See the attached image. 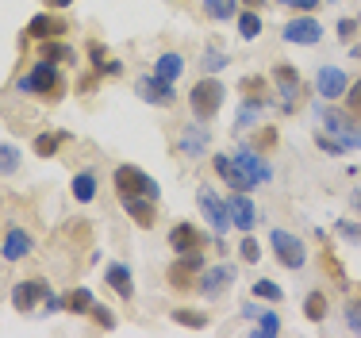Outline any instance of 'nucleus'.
I'll return each mask as SVG.
<instances>
[{
    "label": "nucleus",
    "mask_w": 361,
    "mask_h": 338,
    "mask_svg": "<svg viewBox=\"0 0 361 338\" xmlns=\"http://www.w3.org/2000/svg\"><path fill=\"white\" fill-rule=\"evenodd\" d=\"M16 89L27 92V97H39V100H62L66 81H62V73H58V66L42 58V62H35L20 81H16Z\"/></svg>",
    "instance_id": "obj_1"
},
{
    "label": "nucleus",
    "mask_w": 361,
    "mask_h": 338,
    "mask_svg": "<svg viewBox=\"0 0 361 338\" xmlns=\"http://www.w3.org/2000/svg\"><path fill=\"white\" fill-rule=\"evenodd\" d=\"M223 97H227L223 81H216V77H200V81L192 85V92H188V108H192V119H200V123H212V119H216V111L223 108Z\"/></svg>",
    "instance_id": "obj_2"
},
{
    "label": "nucleus",
    "mask_w": 361,
    "mask_h": 338,
    "mask_svg": "<svg viewBox=\"0 0 361 338\" xmlns=\"http://www.w3.org/2000/svg\"><path fill=\"white\" fill-rule=\"evenodd\" d=\"M319 119L326 127V135H334L346 150H361V131H357V116L354 111H334V108H319Z\"/></svg>",
    "instance_id": "obj_3"
},
{
    "label": "nucleus",
    "mask_w": 361,
    "mask_h": 338,
    "mask_svg": "<svg viewBox=\"0 0 361 338\" xmlns=\"http://www.w3.org/2000/svg\"><path fill=\"white\" fill-rule=\"evenodd\" d=\"M111 185H116L119 196H150V200H158V181L150 177V173H142L139 166H119L111 173Z\"/></svg>",
    "instance_id": "obj_4"
},
{
    "label": "nucleus",
    "mask_w": 361,
    "mask_h": 338,
    "mask_svg": "<svg viewBox=\"0 0 361 338\" xmlns=\"http://www.w3.org/2000/svg\"><path fill=\"white\" fill-rule=\"evenodd\" d=\"M204 270H208L204 250H196V254H177V262L169 265V284H173L177 292H188V289H196V281H200Z\"/></svg>",
    "instance_id": "obj_5"
},
{
    "label": "nucleus",
    "mask_w": 361,
    "mask_h": 338,
    "mask_svg": "<svg viewBox=\"0 0 361 338\" xmlns=\"http://www.w3.org/2000/svg\"><path fill=\"white\" fill-rule=\"evenodd\" d=\"M269 250H273V258H277L285 270H304V262H307L304 242L292 235V231H273V235H269Z\"/></svg>",
    "instance_id": "obj_6"
},
{
    "label": "nucleus",
    "mask_w": 361,
    "mask_h": 338,
    "mask_svg": "<svg viewBox=\"0 0 361 338\" xmlns=\"http://www.w3.org/2000/svg\"><path fill=\"white\" fill-rule=\"evenodd\" d=\"M273 85H277V92H281V111H296L300 97H304V85H300L296 66L277 62V66H273Z\"/></svg>",
    "instance_id": "obj_7"
},
{
    "label": "nucleus",
    "mask_w": 361,
    "mask_h": 338,
    "mask_svg": "<svg viewBox=\"0 0 361 338\" xmlns=\"http://www.w3.org/2000/svg\"><path fill=\"white\" fill-rule=\"evenodd\" d=\"M47 296H50V284L42 281V277H27V281H20L12 289V308L23 311V315H31L35 304H39V300H47Z\"/></svg>",
    "instance_id": "obj_8"
},
{
    "label": "nucleus",
    "mask_w": 361,
    "mask_h": 338,
    "mask_svg": "<svg viewBox=\"0 0 361 338\" xmlns=\"http://www.w3.org/2000/svg\"><path fill=\"white\" fill-rule=\"evenodd\" d=\"M139 97L146 100V104H154V108H169V104L177 100V89H173V81H161L158 73H146V77H139Z\"/></svg>",
    "instance_id": "obj_9"
},
{
    "label": "nucleus",
    "mask_w": 361,
    "mask_h": 338,
    "mask_svg": "<svg viewBox=\"0 0 361 338\" xmlns=\"http://www.w3.org/2000/svg\"><path fill=\"white\" fill-rule=\"evenodd\" d=\"M196 204H200L204 215H208L212 231H216V235H227V231H231V207L223 204L212 188H200V193H196Z\"/></svg>",
    "instance_id": "obj_10"
},
{
    "label": "nucleus",
    "mask_w": 361,
    "mask_h": 338,
    "mask_svg": "<svg viewBox=\"0 0 361 338\" xmlns=\"http://www.w3.org/2000/svg\"><path fill=\"white\" fill-rule=\"evenodd\" d=\"M169 250L173 254H196V250H208V235H204L196 223H177L169 231Z\"/></svg>",
    "instance_id": "obj_11"
},
{
    "label": "nucleus",
    "mask_w": 361,
    "mask_h": 338,
    "mask_svg": "<svg viewBox=\"0 0 361 338\" xmlns=\"http://www.w3.org/2000/svg\"><path fill=\"white\" fill-rule=\"evenodd\" d=\"M231 281H235V265H208L200 273V281H196V289H200L204 300H219Z\"/></svg>",
    "instance_id": "obj_12"
},
{
    "label": "nucleus",
    "mask_w": 361,
    "mask_h": 338,
    "mask_svg": "<svg viewBox=\"0 0 361 338\" xmlns=\"http://www.w3.org/2000/svg\"><path fill=\"white\" fill-rule=\"evenodd\" d=\"M231 158H235V166H238V169H243V173H246V177H250V181H254V188H257V185H265V181H269V177H273V169H269V162H265V158H262V154H257V150H254V146H238V150H235V154H231Z\"/></svg>",
    "instance_id": "obj_13"
},
{
    "label": "nucleus",
    "mask_w": 361,
    "mask_h": 338,
    "mask_svg": "<svg viewBox=\"0 0 361 338\" xmlns=\"http://www.w3.org/2000/svg\"><path fill=\"white\" fill-rule=\"evenodd\" d=\"M285 42H296V47H315V42L323 39V28H319V20H312V16H296L292 23H285Z\"/></svg>",
    "instance_id": "obj_14"
},
{
    "label": "nucleus",
    "mask_w": 361,
    "mask_h": 338,
    "mask_svg": "<svg viewBox=\"0 0 361 338\" xmlns=\"http://www.w3.org/2000/svg\"><path fill=\"white\" fill-rule=\"evenodd\" d=\"M350 89V77L342 73L338 66H323L319 73H315V92H319L323 100H342Z\"/></svg>",
    "instance_id": "obj_15"
},
{
    "label": "nucleus",
    "mask_w": 361,
    "mask_h": 338,
    "mask_svg": "<svg viewBox=\"0 0 361 338\" xmlns=\"http://www.w3.org/2000/svg\"><path fill=\"white\" fill-rule=\"evenodd\" d=\"M212 166H216V173H219L223 185L235 188V193H250V188H254V181L235 166V158H231V154H216V158H212Z\"/></svg>",
    "instance_id": "obj_16"
},
{
    "label": "nucleus",
    "mask_w": 361,
    "mask_h": 338,
    "mask_svg": "<svg viewBox=\"0 0 361 338\" xmlns=\"http://www.w3.org/2000/svg\"><path fill=\"white\" fill-rule=\"evenodd\" d=\"M227 207H231V223H235L243 235H250L254 223H257V207H254V200H250V193H231Z\"/></svg>",
    "instance_id": "obj_17"
},
{
    "label": "nucleus",
    "mask_w": 361,
    "mask_h": 338,
    "mask_svg": "<svg viewBox=\"0 0 361 338\" xmlns=\"http://www.w3.org/2000/svg\"><path fill=\"white\" fill-rule=\"evenodd\" d=\"M31 250H35V239H31V231L8 227L4 242H0V258H4V262H20V258L31 254Z\"/></svg>",
    "instance_id": "obj_18"
},
{
    "label": "nucleus",
    "mask_w": 361,
    "mask_h": 338,
    "mask_svg": "<svg viewBox=\"0 0 361 338\" xmlns=\"http://www.w3.org/2000/svg\"><path fill=\"white\" fill-rule=\"evenodd\" d=\"M119 200H123V212L131 215L135 227L150 231L154 223H158V212H154V200H150V196H119Z\"/></svg>",
    "instance_id": "obj_19"
},
{
    "label": "nucleus",
    "mask_w": 361,
    "mask_h": 338,
    "mask_svg": "<svg viewBox=\"0 0 361 338\" xmlns=\"http://www.w3.org/2000/svg\"><path fill=\"white\" fill-rule=\"evenodd\" d=\"M27 39H35V42H42V39H62L66 35V20H58V16H50V12H39L35 20L27 23Z\"/></svg>",
    "instance_id": "obj_20"
},
{
    "label": "nucleus",
    "mask_w": 361,
    "mask_h": 338,
    "mask_svg": "<svg viewBox=\"0 0 361 338\" xmlns=\"http://www.w3.org/2000/svg\"><path fill=\"white\" fill-rule=\"evenodd\" d=\"M104 281H108V289L116 292L119 300H131L135 296V277H131V270H127L123 262H111L104 270Z\"/></svg>",
    "instance_id": "obj_21"
},
{
    "label": "nucleus",
    "mask_w": 361,
    "mask_h": 338,
    "mask_svg": "<svg viewBox=\"0 0 361 338\" xmlns=\"http://www.w3.org/2000/svg\"><path fill=\"white\" fill-rule=\"evenodd\" d=\"M204 146H208V127L196 119L192 127H185V135H180V150L188 154V158H200L204 154Z\"/></svg>",
    "instance_id": "obj_22"
},
{
    "label": "nucleus",
    "mask_w": 361,
    "mask_h": 338,
    "mask_svg": "<svg viewBox=\"0 0 361 338\" xmlns=\"http://www.w3.org/2000/svg\"><path fill=\"white\" fill-rule=\"evenodd\" d=\"M154 73H158L161 81H177V77L185 73V58H180L177 50H166V54H158V62H154Z\"/></svg>",
    "instance_id": "obj_23"
},
{
    "label": "nucleus",
    "mask_w": 361,
    "mask_h": 338,
    "mask_svg": "<svg viewBox=\"0 0 361 338\" xmlns=\"http://www.w3.org/2000/svg\"><path fill=\"white\" fill-rule=\"evenodd\" d=\"M235 28H238V39H246V42H254L257 35H262V16H257V8H246V12H238L235 16Z\"/></svg>",
    "instance_id": "obj_24"
},
{
    "label": "nucleus",
    "mask_w": 361,
    "mask_h": 338,
    "mask_svg": "<svg viewBox=\"0 0 361 338\" xmlns=\"http://www.w3.org/2000/svg\"><path fill=\"white\" fill-rule=\"evenodd\" d=\"M39 50H42V58H47V62H66V66H70V62H77V54H73V47H66V42L62 39H42L39 42Z\"/></svg>",
    "instance_id": "obj_25"
},
{
    "label": "nucleus",
    "mask_w": 361,
    "mask_h": 338,
    "mask_svg": "<svg viewBox=\"0 0 361 338\" xmlns=\"http://www.w3.org/2000/svg\"><path fill=\"white\" fill-rule=\"evenodd\" d=\"M238 4H243V0H204V16L216 20V23H227L238 16Z\"/></svg>",
    "instance_id": "obj_26"
},
{
    "label": "nucleus",
    "mask_w": 361,
    "mask_h": 338,
    "mask_svg": "<svg viewBox=\"0 0 361 338\" xmlns=\"http://www.w3.org/2000/svg\"><path fill=\"white\" fill-rule=\"evenodd\" d=\"M70 188H73V200H77V204H89L92 196H97V173H92V169H81V173L73 177Z\"/></svg>",
    "instance_id": "obj_27"
},
{
    "label": "nucleus",
    "mask_w": 361,
    "mask_h": 338,
    "mask_svg": "<svg viewBox=\"0 0 361 338\" xmlns=\"http://www.w3.org/2000/svg\"><path fill=\"white\" fill-rule=\"evenodd\" d=\"M62 300H66V311H70V315H89V308L97 304L89 289H73V292H66Z\"/></svg>",
    "instance_id": "obj_28"
},
{
    "label": "nucleus",
    "mask_w": 361,
    "mask_h": 338,
    "mask_svg": "<svg viewBox=\"0 0 361 338\" xmlns=\"http://www.w3.org/2000/svg\"><path fill=\"white\" fill-rule=\"evenodd\" d=\"M265 108H269V100H246V97H243V108H238L235 127H250L257 116H265Z\"/></svg>",
    "instance_id": "obj_29"
},
{
    "label": "nucleus",
    "mask_w": 361,
    "mask_h": 338,
    "mask_svg": "<svg viewBox=\"0 0 361 338\" xmlns=\"http://www.w3.org/2000/svg\"><path fill=\"white\" fill-rule=\"evenodd\" d=\"M238 92H243L246 100H269V97H265V77H257V73L243 77V81H238ZM269 104H273V100H269Z\"/></svg>",
    "instance_id": "obj_30"
},
{
    "label": "nucleus",
    "mask_w": 361,
    "mask_h": 338,
    "mask_svg": "<svg viewBox=\"0 0 361 338\" xmlns=\"http://www.w3.org/2000/svg\"><path fill=\"white\" fill-rule=\"evenodd\" d=\"M62 138L66 135H50V131H42V135H35V158H54L58 154V146H62Z\"/></svg>",
    "instance_id": "obj_31"
},
{
    "label": "nucleus",
    "mask_w": 361,
    "mask_h": 338,
    "mask_svg": "<svg viewBox=\"0 0 361 338\" xmlns=\"http://www.w3.org/2000/svg\"><path fill=\"white\" fill-rule=\"evenodd\" d=\"M16 169H20V146L0 143V177H12Z\"/></svg>",
    "instance_id": "obj_32"
},
{
    "label": "nucleus",
    "mask_w": 361,
    "mask_h": 338,
    "mask_svg": "<svg viewBox=\"0 0 361 338\" xmlns=\"http://www.w3.org/2000/svg\"><path fill=\"white\" fill-rule=\"evenodd\" d=\"M173 323L200 331V327H208V315H204V311H196V308H173Z\"/></svg>",
    "instance_id": "obj_33"
},
{
    "label": "nucleus",
    "mask_w": 361,
    "mask_h": 338,
    "mask_svg": "<svg viewBox=\"0 0 361 338\" xmlns=\"http://www.w3.org/2000/svg\"><path fill=\"white\" fill-rule=\"evenodd\" d=\"M304 315L312 319V323H323V319H326V296H323V292H307Z\"/></svg>",
    "instance_id": "obj_34"
},
{
    "label": "nucleus",
    "mask_w": 361,
    "mask_h": 338,
    "mask_svg": "<svg viewBox=\"0 0 361 338\" xmlns=\"http://www.w3.org/2000/svg\"><path fill=\"white\" fill-rule=\"evenodd\" d=\"M200 66L208 69V73H219L223 66H231V58L223 54L219 47H204V54H200Z\"/></svg>",
    "instance_id": "obj_35"
},
{
    "label": "nucleus",
    "mask_w": 361,
    "mask_h": 338,
    "mask_svg": "<svg viewBox=\"0 0 361 338\" xmlns=\"http://www.w3.org/2000/svg\"><path fill=\"white\" fill-rule=\"evenodd\" d=\"M254 296L257 300H269V304H281V300H285V292H281V284H273V281H254Z\"/></svg>",
    "instance_id": "obj_36"
},
{
    "label": "nucleus",
    "mask_w": 361,
    "mask_h": 338,
    "mask_svg": "<svg viewBox=\"0 0 361 338\" xmlns=\"http://www.w3.org/2000/svg\"><path fill=\"white\" fill-rule=\"evenodd\" d=\"M281 331V319L273 315V311H257V327H254V334L257 338H273Z\"/></svg>",
    "instance_id": "obj_37"
},
{
    "label": "nucleus",
    "mask_w": 361,
    "mask_h": 338,
    "mask_svg": "<svg viewBox=\"0 0 361 338\" xmlns=\"http://www.w3.org/2000/svg\"><path fill=\"white\" fill-rule=\"evenodd\" d=\"M273 146H277V127L262 123V127H257V135H254V150H265V154H269Z\"/></svg>",
    "instance_id": "obj_38"
},
{
    "label": "nucleus",
    "mask_w": 361,
    "mask_h": 338,
    "mask_svg": "<svg viewBox=\"0 0 361 338\" xmlns=\"http://www.w3.org/2000/svg\"><path fill=\"white\" fill-rule=\"evenodd\" d=\"M238 258H243L246 265L262 262V246H257V239H250V235H246L243 242H238Z\"/></svg>",
    "instance_id": "obj_39"
},
{
    "label": "nucleus",
    "mask_w": 361,
    "mask_h": 338,
    "mask_svg": "<svg viewBox=\"0 0 361 338\" xmlns=\"http://www.w3.org/2000/svg\"><path fill=\"white\" fill-rule=\"evenodd\" d=\"M89 319L97 327H104V331H108V327H116V315H111V308H104V304H92L89 308Z\"/></svg>",
    "instance_id": "obj_40"
},
{
    "label": "nucleus",
    "mask_w": 361,
    "mask_h": 338,
    "mask_svg": "<svg viewBox=\"0 0 361 338\" xmlns=\"http://www.w3.org/2000/svg\"><path fill=\"white\" fill-rule=\"evenodd\" d=\"M315 146L326 150V154H346V146H342L334 135H326V131H315Z\"/></svg>",
    "instance_id": "obj_41"
},
{
    "label": "nucleus",
    "mask_w": 361,
    "mask_h": 338,
    "mask_svg": "<svg viewBox=\"0 0 361 338\" xmlns=\"http://www.w3.org/2000/svg\"><path fill=\"white\" fill-rule=\"evenodd\" d=\"M342 100H346V111H354V116L361 119V77L346 89V97H342Z\"/></svg>",
    "instance_id": "obj_42"
},
{
    "label": "nucleus",
    "mask_w": 361,
    "mask_h": 338,
    "mask_svg": "<svg viewBox=\"0 0 361 338\" xmlns=\"http://www.w3.org/2000/svg\"><path fill=\"white\" fill-rule=\"evenodd\" d=\"M334 231H338L346 242H361V223H350V219H338L334 223Z\"/></svg>",
    "instance_id": "obj_43"
},
{
    "label": "nucleus",
    "mask_w": 361,
    "mask_h": 338,
    "mask_svg": "<svg viewBox=\"0 0 361 338\" xmlns=\"http://www.w3.org/2000/svg\"><path fill=\"white\" fill-rule=\"evenodd\" d=\"M97 77H123V62H119V58H104V62L97 66Z\"/></svg>",
    "instance_id": "obj_44"
},
{
    "label": "nucleus",
    "mask_w": 361,
    "mask_h": 338,
    "mask_svg": "<svg viewBox=\"0 0 361 338\" xmlns=\"http://www.w3.org/2000/svg\"><path fill=\"white\" fill-rule=\"evenodd\" d=\"M281 8H292V12H315L323 0H277Z\"/></svg>",
    "instance_id": "obj_45"
},
{
    "label": "nucleus",
    "mask_w": 361,
    "mask_h": 338,
    "mask_svg": "<svg viewBox=\"0 0 361 338\" xmlns=\"http://www.w3.org/2000/svg\"><path fill=\"white\" fill-rule=\"evenodd\" d=\"M346 327H350V331H357V334H361V300H354V304L346 308Z\"/></svg>",
    "instance_id": "obj_46"
},
{
    "label": "nucleus",
    "mask_w": 361,
    "mask_h": 338,
    "mask_svg": "<svg viewBox=\"0 0 361 338\" xmlns=\"http://www.w3.org/2000/svg\"><path fill=\"white\" fill-rule=\"evenodd\" d=\"M357 28H361V20H338V35H342V39H346V42H354Z\"/></svg>",
    "instance_id": "obj_47"
},
{
    "label": "nucleus",
    "mask_w": 361,
    "mask_h": 338,
    "mask_svg": "<svg viewBox=\"0 0 361 338\" xmlns=\"http://www.w3.org/2000/svg\"><path fill=\"white\" fill-rule=\"evenodd\" d=\"M108 58V50H104V42H89V62H92V69H97L100 62Z\"/></svg>",
    "instance_id": "obj_48"
},
{
    "label": "nucleus",
    "mask_w": 361,
    "mask_h": 338,
    "mask_svg": "<svg viewBox=\"0 0 361 338\" xmlns=\"http://www.w3.org/2000/svg\"><path fill=\"white\" fill-rule=\"evenodd\" d=\"M77 89H81V92H92V89H97V77H85V81L77 85Z\"/></svg>",
    "instance_id": "obj_49"
},
{
    "label": "nucleus",
    "mask_w": 361,
    "mask_h": 338,
    "mask_svg": "<svg viewBox=\"0 0 361 338\" xmlns=\"http://www.w3.org/2000/svg\"><path fill=\"white\" fill-rule=\"evenodd\" d=\"M257 311H262V308H254V304H243V315H246V319H257Z\"/></svg>",
    "instance_id": "obj_50"
},
{
    "label": "nucleus",
    "mask_w": 361,
    "mask_h": 338,
    "mask_svg": "<svg viewBox=\"0 0 361 338\" xmlns=\"http://www.w3.org/2000/svg\"><path fill=\"white\" fill-rule=\"evenodd\" d=\"M47 4H50V8H70L73 0H47Z\"/></svg>",
    "instance_id": "obj_51"
},
{
    "label": "nucleus",
    "mask_w": 361,
    "mask_h": 338,
    "mask_svg": "<svg viewBox=\"0 0 361 338\" xmlns=\"http://www.w3.org/2000/svg\"><path fill=\"white\" fill-rule=\"evenodd\" d=\"M350 204H354L357 212H361V193H350Z\"/></svg>",
    "instance_id": "obj_52"
},
{
    "label": "nucleus",
    "mask_w": 361,
    "mask_h": 338,
    "mask_svg": "<svg viewBox=\"0 0 361 338\" xmlns=\"http://www.w3.org/2000/svg\"><path fill=\"white\" fill-rule=\"evenodd\" d=\"M243 4H246V8H262L265 0H243Z\"/></svg>",
    "instance_id": "obj_53"
},
{
    "label": "nucleus",
    "mask_w": 361,
    "mask_h": 338,
    "mask_svg": "<svg viewBox=\"0 0 361 338\" xmlns=\"http://www.w3.org/2000/svg\"><path fill=\"white\" fill-rule=\"evenodd\" d=\"M326 4H334V0H326Z\"/></svg>",
    "instance_id": "obj_54"
},
{
    "label": "nucleus",
    "mask_w": 361,
    "mask_h": 338,
    "mask_svg": "<svg viewBox=\"0 0 361 338\" xmlns=\"http://www.w3.org/2000/svg\"><path fill=\"white\" fill-rule=\"evenodd\" d=\"M357 20H361V16H357Z\"/></svg>",
    "instance_id": "obj_55"
}]
</instances>
